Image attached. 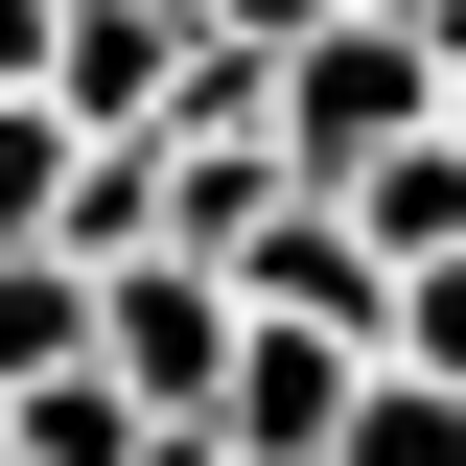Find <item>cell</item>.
<instances>
[{
  "mask_svg": "<svg viewBox=\"0 0 466 466\" xmlns=\"http://www.w3.org/2000/svg\"><path fill=\"white\" fill-rule=\"evenodd\" d=\"M280 140H303V187H373L397 140H443V24L350 0L327 47H280Z\"/></svg>",
  "mask_w": 466,
  "mask_h": 466,
  "instance_id": "6da1fadb",
  "label": "cell"
},
{
  "mask_svg": "<svg viewBox=\"0 0 466 466\" xmlns=\"http://www.w3.org/2000/svg\"><path fill=\"white\" fill-rule=\"evenodd\" d=\"M233 350H257V303L210 257H116V397L140 420H233Z\"/></svg>",
  "mask_w": 466,
  "mask_h": 466,
  "instance_id": "7a4b0ae2",
  "label": "cell"
},
{
  "mask_svg": "<svg viewBox=\"0 0 466 466\" xmlns=\"http://www.w3.org/2000/svg\"><path fill=\"white\" fill-rule=\"evenodd\" d=\"M233 303H257V327H350V350H397V257L350 233V187H303V210L233 257Z\"/></svg>",
  "mask_w": 466,
  "mask_h": 466,
  "instance_id": "3957f363",
  "label": "cell"
},
{
  "mask_svg": "<svg viewBox=\"0 0 466 466\" xmlns=\"http://www.w3.org/2000/svg\"><path fill=\"white\" fill-rule=\"evenodd\" d=\"M350 397H373V350H350V327H257L210 443H233V466H327V443H350Z\"/></svg>",
  "mask_w": 466,
  "mask_h": 466,
  "instance_id": "277c9868",
  "label": "cell"
},
{
  "mask_svg": "<svg viewBox=\"0 0 466 466\" xmlns=\"http://www.w3.org/2000/svg\"><path fill=\"white\" fill-rule=\"evenodd\" d=\"M187 47H210V24H140V0H70V70H47V94L94 116V140H164V116H187Z\"/></svg>",
  "mask_w": 466,
  "mask_h": 466,
  "instance_id": "5b68a950",
  "label": "cell"
},
{
  "mask_svg": "<svg viewBox=\"0 0 466 466\" xmlns=\"http://www.w3.org/2000/svg\"><path fill=\"white\" fill-rule=\"evenodd\" d=\"M94 350H116L94 257H0V397H47V373H94Z\"/></svg>",
  "mask_w": 466,
  "mask_h": 466,
  "instance_id": "8992f818",
  "label": "cell"
},
{
  "mask_svg": "<svg viewBox=\"0 0 466 466\" xmlns=\"http://www.w3.org/2000/svg\"><path fill=\"white\" fill-rule=\"evenodd\" d=\"M350 233H373L397 280H420V257H466V140H397V164L350 187Z\"/></svg>",
  "mask_w": 466,
  "mask_h": 466,
  "instance_id": "52a82bcc",
  "label": "cell"
},
{
  "mask_svg": "<svg viewBox=\"0 0 466 466\" xmlns=\"http://www.w3.org/2000/svg\"><path fill=\"white\" fill-rule=\"evenodd\" d=\"M0 420H24V466H164V420L116 397V350H94V373H47V397H0Z\"/></svg>",
  "mask_w": 466,
  "mask_h": 466,
  "instance_id": "ba28073f",
  "label": "cell"
},
{
  "mask_svg": "<svg viewBox=\"0 0 466 466\" xmlns=\"http://www.w3.org/2000/svg\"><path fill=\"white\" fill-rule=\"evenodd\" d=\"M327 466H466V373H397V350H373V397H350Z\"/></svg>",
  "mask_w": 466,
  "mask_h": 466,
  "instance_id": "9c48e42d",
  "label": "cell"
},
{
  "mask_svg": "<svg viewBox=\"0 0 466 466\" xmlns=\"http://www.w3.org/2000/svg\"><path fill=\"white\" fill-rule=\"evenodd\" d=\"M397 373H466V257H420V280H397Z\"/></svg>",
  "mask_w": 466,
  "mask_h": 466,
  "instance_id": "30bf717a",
  "label": "cell"
},
{
  "mask_svg": "<svg viewBox=\"0 0 466 466\" xmlns=\"http://www.w3.org/2000/svg\"><path fill=\"white\" fill-rule=\"evenodd\" d=\"M47 70H70V0H0V116L47 94Z\"/></svg>",
  "mask_w": 466,
  "mask_h": 466,
  "instance_id": "8fae6325",
  "label": "cell"
},
{
  "mask_svg": "<svg viewBox=\"0 0 466 466\" xmlns=\"http://www.w3.org/2000/svg\"><path fill=\"white\" fill-rule=\"evenodd\" d=\"M210 24H233V47H327L350 0H210Z\"/></svg>",
  "mask_w": 466,
  "mask_h": 466,
  "instance_id": "7c38bea8",
  "label": "cell"
},
{
  "mask_svg": "<svg viewBox=\"0 0 466 466\" xmlns=\"http://www.w3.org/2000/svg\"><path fill=\"white\" fill-rule=\"evenodd\" d=\"M164 466H233V443H210V420H164Z\"/></svg>",
  "mask_w": 466,
  "mask_h": 466,
  "instance_id": "4fadbf2b",
  "label": "cell"
},
{
  "mask_svg": "<svg viewBox=\"0 0 466 466\" xmlns=\"http://www.w3.org/2000/svg\"><path fill=\"white\" fill-rule=\"evenodd\" d=\"M140 24H210V0H140Z\"/></svg>",
  "mask_w": 466,
  "mask_h": 466,
  "instance_id": "5bb4252c",
  "label": "cell"
},
{
  "mask_svg": "<svg viewBox=\"0 0 466 466\" xmlns=\"http://www.w3.org/2000/svg\"><path fill=\"white\" fill-rule=\"evenodd\" d=\"M397 24H443V0H397Z\"/></svg>",
  "mask_w": 466,
  "mask_h": 466,
  "instance_id": "9a60e30c",
  "label": "cell"
}]
</instances>
